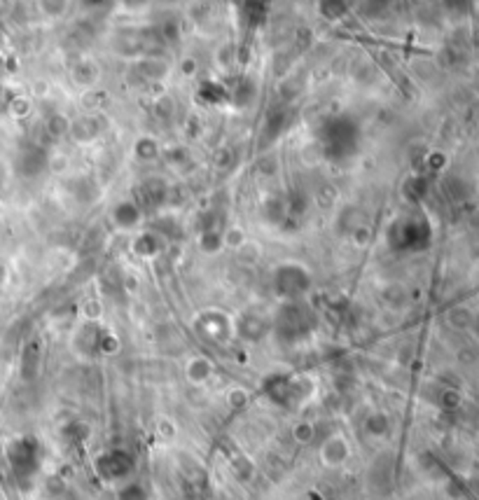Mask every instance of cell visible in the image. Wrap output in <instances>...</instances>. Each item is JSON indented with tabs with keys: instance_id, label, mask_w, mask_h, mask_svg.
Here are the masks:
<instances>
[{
	"instance_id": "6da1fadb",
	"label": "cell",
	"mask_w": 479,
	"mask_h": 500,
	"mask_svg": "<svg viewBox=\"0 0 479 500\" xmlns=\"http://www.w3.org/2000/svg\"><path fill=\"white\" fill-rule=\"evenodd\" d=\"M349 10V0H321V12L328 19H339Z\"/></svg>"
},
{
	"instance_id": "7a4b0ae2",
	"label": "cell",
	"mask_w": 479,
	"mask_h": 500,
	"mask_svg": "<svg viewBox=\"0 0 479 500\" xmlns=\"http://www.w3.org/2000/svg\"><path fill=\"white\" fill-rule=\"evenodd\" d=\"M70 8V0H40V10L47 17H63Z\"/></svg>"
}]
</instances>
